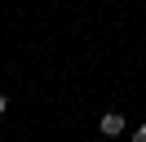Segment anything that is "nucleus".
Returning <instances> with one entry per match:
<instances>
[{"label":"nucleus","mask_w":146,"mask_h":142,"mask_svg":"<svg viewBox=\"0 0 146 142\" xmlns=\"http://www.w3.org/2000/svg\"><path fill=\"white\" fill-rule=\"evenodd\" d=\"M5 111H9V98H5V93H0V115H5Z\"/></svg>","instance_id":"f03ea898"},{"label":"nucleus","mask_w":146,"mask_h":142,"mask_svg":"<svg viewBox=\"0 0 146 142\" xmlns=\"http://www.w3.org/2000/svg\"><path fill=\"white\" fill-rule=\"evenodd\" d=\"M102 133H106V138H119V133H124V115L106 111V115H102Z\"/></svg>","instance_id":"f257e3e1"},{"label":"nucleus","mask_w":146,"mask_h":142,"mask_svg":"<svg viewBox=\"0 0 146 142\" xmlns=\"http://www.w3.org/2000/svg\"><path fill=\"white\" fill-rule=\"evenodd\" d=\"M133 138H137V142H146V124H142V129H137V133H133Z\"/></svg>","instance_id":"7ed1b4c3"}]
</instances>
